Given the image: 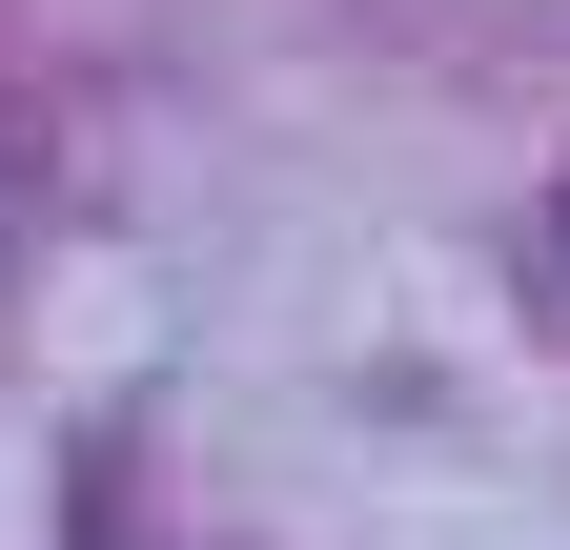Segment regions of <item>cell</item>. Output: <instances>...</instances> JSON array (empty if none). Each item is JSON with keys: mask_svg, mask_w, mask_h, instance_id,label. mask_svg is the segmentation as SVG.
Masks as SVG:
<instances>
[]
</instances>
